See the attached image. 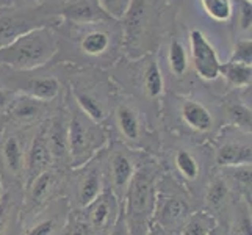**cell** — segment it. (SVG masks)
Instances as JSON below:
<instances>
[{
  "instance_id": "obj_1",
  "label": "cell",
  "mask_w": 252,
  "mask_h": 235,
  "mask_svg": "<svg viewBox=\"0 0 252 235\" xmlns=\"http://www.w3.org/2000/svg\"><path fill=\"white\" fill-rule=\"evenodd\" d=\"M57 29L64 32V36L58 34L60 44H67L74 57L88 66H113L124 50L123 27L119 21L100 19L85 24L62 21Z\"/></svg>"
},
{
  "instance_id": "obj_2",
  "label": "cell",
  "mask_w": 252,
  "mask_h": 235,
  "mask_svg": "<svg viewBox=\"0 0 252 235\" xmlns=\"http://www.w3.org/2000/svg\"><path fill=\"white\" fill-rule=\"evenodd\" d=\"M163 151L164 163L171 171L168 176L184 187L194 201L202 198L208 176L213 171V159L208 157L204 143L177 135Z\"/></svg>"
},
{
  "instance_id": "obj_3",
  "label": "cell",
  "mask_w": 252,
  "mask_h": 235,
  "mask_svg": "<svg viewBox=\"0 0 252 235\" xmlns=\"http://www.w3.org/2000/svg\"><path fill=\"white\" fill-rule=\"evenodd\" d=\"M163 167L152 155H144L123 199V210L132 235H151L157 184Z\"/></svg>"
},
{
  "instance_id": "obj_4",
  "label": "cell",
  "mask_w": 252,
  "mask_h": 235,
  "mask_svg": "<svg viewBox=\"0 0 252 235\" xmlns=\"http://www.w3.org/2000/svg\"><path fill=\"white\" fill-rule=\"evenodd\" d=\"M60 36L55 27H39L0 47V67L38 71L57 58Z\"/></svg>"
},
{
  "instance_id": "obj_5",
  "label": "cell",
  "mask_w": 252,
  "mask_h": 235,
  "mask_svg": "<svg viewBox=\"0 0 252 235\" xmlns=\"http://www.w3.org/2000/svg\"><path fill=\"white\" fill-rule=\"evenodd\" d=\"M172 101V113L169 116L174 118L176 126L172 134L176 132L179 136L205 143L213 140L222 127L220 108L210 107L204 101L191 96H176Z\"/></svg>"
},
{
  "instance_id": "obj_6",
  "label": "cell",
  "mask_w": 252,
  "mask_h": 235,
  "mask_svg": "<svg viewBox=\"0 0 252 235\" xmlns=\"http://www.w3.org/2000/svg\"><path fill=\"white\" fill-rule=\"evenodd\" d=\"M110 116L113 121V132L116 135L115 141L143 152L152 149V141L157 138L152 136L146 111L133 96L115 93Z\"/></svg>"
},
{
  "instance_id": "obj_7",
  "label": "cell",
  "mask_w": 252,
  "mask_h": 235,
  "mask_svg": "<svg viewBox=\"0 0 252 235\" xmlns=\"http://www.w3.org/2000/svg\"><path fill=\"white\" fill-rule=\"evenodd\" d=\"M194 212V199L168 174H161L157 184V196L151 228L164 234H179L188 216Z\"/></svg>"
},
{
  "instance_id": "obj_8",
  "label": "cell",
  "mask_w": 252,
  "mask_h": 235,
  "mask_svg": "<svg viewBox=\"0 0 252 235\" xmlns=\"http://www.w3.org/2000/svg\"><path fill=\"white\" fill-rule=\"evenodd\" d=\"M66 99L64 103L69 113V154H71V168H75L105 149L110 140L102 124L94 123L77 108L69 94Z\"/></svg>"
},
{
  "instance_id": "obj_9",
  "label": "cell",
  "mask_w": 252,
  "mask_h": 235,
  "mask_svg": "<svg viewBox=\"0 0 252 235\" xmlns=\"http://www.w3.org/2000/svg\"><path fill=\"white\" fill-rule=\"evenodd\" d=\"M105 188V149L80 167L66 171L64 198L71 210H83Z\"/></svg>"
},
{
  "instance_id": "obj_10",
  "label": "cell",
  "mask_w": 252,
  "mask_h": 235,
  "mask_svg": "<svg viewBox=\"0 0 252 235\" xmlns=\"http://www.w3.org/2000/svg\"><path fill=\"white\" fill-rule=\"evenodd\" d=\"M62 19L39 2H17L0 6V47L39 27H58Z\"/></svg>"
},
{
  "instance_id": "obj_11",
  "label": "cell",
  "mask_w": 252,
  "mask_h": 235,
  "mask_svg": "<svg viewBox=\"0 0 252 235\" xmlns=\"http://www.w3.org/2000/svg\"><path fill=\"white\" fill-rule=\"evenodd\" d=\"M155 6L157 5L151 0H132L127 14L119 21L128 58H138L152 52L157 25Z\"/></svg>"
},
{
  "instance_id": "obj_12",
  "label": "cell",
  "mask_w": 252,
  "mask_h": 235,
  "mask_svg": "<svg viewBox=\"0 0 252 235\" xmlns=\"http://www.w3.org/2000/svg\"><path fill=\"white\" fill-rule=\"evenodd\" d=\"M39 126H6L3 134L0 135V176L6 187H24L25 154H27L29 144Z\"/></svg>"
},
{
  "instance_id": "obj_13",
  "label": "cell",
  "mask_w": 252,
  "mask_h": 235,
  "mask_svg": "<svg viewBox=\"0 0 252 235\" xmlns=\"http://www.w3.org/2000/svg\"><path fill=\"white\" fill-rule=\"evenodd\" d=\"M69 98L94 123L103 124L110 116L115 91L102 78L82 75L69 83Z\"/></svg>"
},
{
  "instance_id": "obj_14",
  "label": "cell",
  "mask_w": 252,
  "mask_h": 235,
  "mask_svg": "<svg viewBox=\"0 0 252 235\" xmlns=\"http://www.w3.org/2000/svg\"><path fill=\"white\" fill-rule=\"evenodd\" d=\"M144 155L143 151L119 141H111L105 147V184L121 202Z\"/></svg>"
},
{
  "instance_id": "obj_15",
  "label": "cell",
  "mask_w": 252,
  "mask_h": 235,
  "mask_svg": "<svg viewBox=\"0 0 252 235\" xmlns=\"http://www.w3.org/2000/svg\"><path fill=\"white\" fill-rule=\"evenodd\" d=\"M0 86L50 103L62 98L64 90L62 78L55 74L34 75L33 71H13L6 67H0Z\"/></svg>"
},
{
  "instance_id": "obj_16",
  "label": "cell",
  "mask_w": 252,
  "mask_h": 235,
  "mask_svg": "<svg viewBox=\"0 0 252 235\" xmlns=\"http://www.w3.org/2000/svg\"><path fill=\"white\" fill-rule=\"evenodd\" d=\"M126 74H128L132 88H135L144 101L149 102L152 108L155 107L157 111L161 110L164 98V77L157 55L149 52L143 57L132 58L126 69Z\"/></svg>"
},
{
  "instance_id": "obj_17",
  "label": "cell",
  "mask_w": 252,
  "mask_h": 235,
  "mask_svg": "<svg viewBox=\"0 0 252 235\" xmlns=\"http://www.w3.org/2000/svg\"><path fill=\"white\" fill-rule=\"evenodd\" d=\"M64 180L66 171L50 168L34 177L24 188L22 204H21V220L27 221L57 198L64 196Z\"/></svg>"
},
{
  "instance_id": "obj_18",
  "label": "cell",
  "mask_w": 252,
  "mask_h": 235,
  "mask_svg": "<svg viewBox=\"0 0 252 235\" xmlns=\"http://www.w3.org/2000/svg\"><path fill=\"white\" fill-rule=\"evenodd\" d=\"M213 168H232L251 165L252 147L251 134L222 126L213 138Z\"/></svg>"
},
{
  "instance_id": "obj_19",
  "label": "cell",
  "mask_w": 252,
  "mask_h": 235,
  "mask_svg": "<svg viewBox=\"0 0 252 235\" xmlns=\"http://www.w3.org/2000/svg\"><path fill=\"white\" fill-rule=\"evenodd\" d=\"M44 134L52 167L55 169L67 171L71 168V154H69V113L64 102H62V105H58L46 121Z\"/></svg>"
},
{
  "instance_id": "obj_20",
  "label": "cell",
  "mask_w": 252,
  "mask_h": 235,
  "mask_svg": "<svg viewBox=\"0 0 252 235\" xmlns=\"http://www.w3.org/2000/svg\"><path fill=\"white\" fill-rule=\"evenodd\" d=\"M123 210V202L105 188L94 201L80 210L90 235H108Z\"/></svg>"
},
{
  "instance_id": "obj_21",
  "label": "cell",
  "mask_w": 252,
  "mask_h": 235,
  "mask_svg": "<svg viewBox=\"0 0 252 235\" xmlns=\"http://www.w3.org/2000/svg\"><path fill=\"white\" fill-rule=\"evenodd\" d=\"M189 41V65L194 67L197 77L204 82H215L220 78L221 60L218 50L212 44L202 30L191 29Z\"/></svg>"
},
{
  "instance_id": "obj_22",
  "label": "cell",
  "mask_w": 252,
  "mask_h": 235,
  "mask_svg": "<svg viewBox=\"0 0 252 235\" xmlns=\"http://www.w3.org/2000/svg\"><path fill=\"white\" fill-rule=\"evenodd\" d=\"M57 107H52L50 102H44L27 94L16 93L11 105L5 115L6 126H13V127L39 126L49 119V116L54 113Z\"/></svg>"
},
{
  "instance_id": "obj_23",
  "label": "cell",
  "mask_w": 252,
  "mask_h": 235,
  "mask_svg": "<svg viewBox=\"0 0 252 235\" xmlns=\"http://www.w3.org/2000/svg\"><path fill=\"white\" fill-rule=\"evenodd\" d=\"M69 215V204L64 196L52 201L30 220L22 221L21 235H62Z\"/></svg>"
},
{
  "instance_id": "obj_24",
  "label": "cell",
  "mask_w": 252,
  "mask_h": 235,
  "mask_svg": "<svg viewBox=\"0 0 252 235\" xmlns=\"http://www.w3.org/2000/svg\"><path fill=\"white\" fill-rule=\"evenodd\" d=\"M237 198H240L235 190L232 188L230 182L224 174L213 168V171L208 176V180L205 184V188L202 191V201H204V210L212 213L216 220L222 213L229 210V207Z\"/></svg>"
},
{
  "instance_id": "obj_25",
  "label": "cell",
  "mask_w": 252,
  "mask_h": 235,
  "mask_svg": "<svg viewBox=\"0 0 252 235\" xmlns=\"http://www.w3.org/2000/svg\"><path fill=\"white\" fill-rule=\"evenodd\" d=\"M221 121L222 126L238 129L245 134H251V86L225 94L221 99Z\"/></svg>"
},
{
  "instance_id": "obj_26",
  "label": "cell",
  "mask_w": 252,
  "mask_h": 235,
  "mask_svg": "<svg viewBox=\"0 0 252 235\" xmlns=\"http://www.w3.org/2000/svg\"><path fill=\"white\" fill-rule=\"evenodd\" d=\"M44 124H46V121L36 129V132H34L32 141L29 144L27 154H25L24 187H22V190L27 187L34 177H38L41 172L54 168V167H52V159H50L49 147H47V143H46Z\"/></svg>"
},
{
  "instance_id": "obj_27",
  "label": "cell",
  "mask_w": 252,
  "mask_h": 235,
  "mask_svg": "<svg viewBox=\"0 0 252 235\" xmlns=\"http://www.w3.org/2000/svg\"><path fill=\"white\" fill-rule=\"evenodd\" d=\"M22 188L6 187L0 198V235H10L11 228L21 218Z\"/></svg>"
},
{
  "instance_id": "obj_28",
  "label": "cell",
  "mask_w": 252,
  "mask_h": 235,
  "mask_svg": "<svg viewBox=\"0 0 252 235\" xmlns=\"http://www.w3.org/2000/svg\"><path fill=\"white\" fill-rule=\"evenodd\" d=\"M166 63L168 69L174 78L182 80L188 75L189 71V52L187 50L185 42L180 39L179 34L174 32L166 47Z\"/></svg>"
},
{
  "instance_id": "obj_29",
  "label": "cell",
  "mask_w": 252,
  "mask_h": 235,
  "mask_svg": "<svg viewBox=\"0 0 252 235\" xmlns=\"http://www.w3.org/2000/svg\"><path fill=\"white\" fill-rule=\"evenodd\" d=\"M225 215H227L225 231L229 235H252L251 204L243 201L241 198H237Z\"/></svg>"
},
{
  "instance_id": "obj_30",
  "label": "cell",
  "mask_w": 252,
  "mask_h": 235,
  "mask_svg": "<svg viewBox=\"0 0 252 235\" xmlns=\"http://www.w3.org/2000/svg\"><path fill=\"white\" fill-rule=\"evenodd\" d=\"M220 77H222L225 85L233 91L248 88V86H251L252 80V66L235 62H225L220 66Z\"/></svg>"
},
{
  "instance_id": "obj_31",
  "label": "cell",
  "mask_w": 252,
  "mask_h": 235,
  "mask_svg": "<svg viewBox=\"0 0 252 235\" xmlns=\"http://www.w3.org/2000/svg\"><path fill=\"white\" fill-rule=\"evenodd\" d=\"M220 169L227 180L230 182L232 188L235 190V193L251 204V193H252V184H251V165H241V167H232V168H216Z\"/></svg>"
},
{
  "instance_id": "obj_32",
  "label": "cell",
  "mask_w": 252,
  "mask_h": 235,
  "mask_svg": "<svg viewBox=\"0 0 252 235\" xmlns=\"http://www.w3.org/2000/svg\"><path fill=\"white\" fill-rule=\"evenodd\" d=\"M218 220L207 210H194L188 216L179 235H210Z\"/></svg>"
},
{
  "instance_id": "obj_33",
  "label": "cell",
  "mask_w": 252,
  "mask_h": 235,
  "mask_svg": "<svg viewBox=\"0 0 252 235\" xmlns=\"http://www.w3.org/2000/svg\"><path fill=\"white\" fill-rule=\"evenodd\" d=\"M202 11L208 19L218 24H225L232 19L233 0H199Z\"/></svg>"
},
{
  "instance_id": "obj_34",
  "label": "cell",
  "mask_w": 252,
  "mask_h": 235,
  "mask_svg": "<svg viewBox=\"0 0 252 235\" xmlns=\"http://www.w3.org/2000/svg\"><path fill=\"white\" fill-rule=\"evenodd\" d=\"M235 16V29L241 34L240 38H251L252 27V2L251 0H233V13Z\"/></svg>"
},
{
  "instance_id": "obj_35",
  "label": "cell",
  "mask_w": 252,
  "mask_h": 235,
  "mask_svg": "<svg viewBox=\"0 0 252 235\" xmlns=\"http://www.w3.org/2000/svg\"><path fill=\"white\" fill-rule=\"evenodd\" d=\"M100 11L105 14L108 19L113 21H121L127 14L132 0H94Z\"/></svg>"
},
{
  "instance_id": "obj_36",
  "label": "cell",
  "mask_w": 252,
  "mask_h": 235,
  "mask_svg": "<svg viewBox=\"0 0 252 235\" xmlns=\"http://www.w3.org/2000/svg\"><path fill=\"white\" fill-rule=\"evenodd\" d=\"M229 62L243 63L252 66V39L251 38H238L232 47Z\"/></svg>"
},
{
  "instance_id": "obj_37",
  "label": "cell",
  "mask_w": 252,
  "mask_h": 235,
  "mask_svg": "<svg viewBox=\"0 0 252 235\" xmlns=\"http://www.w3.org/2000/svg\"><path fill=\"white\" fill-rule=\"evenodd\" d=\"M62 235H90L80 210H71L67 215Z\"/></svg>"
},
{
  "instance_id": "obj_38",
  "label": "cell",
  "mask_w": 252,
  "mask_h": 235,
  "mask_svg": "<svg viewBox=\"0 0 252 235\" xmlns=\"http://www.w3.org/2000/svg\"><path fill=\"white\" fill-rule=\"evenodd\" d=\"M108 235H132L130 234V228H128V223L126 220V215H124V210H121L118 220L115 223V226L111 228L110 234Z\"/></svg>"
},
{
  "instance_id": "obj_39",
  "label": "cell",
  "mask_w": 252,
  "mask_h": 235,
  "mask_svg": "<svg viewBox=\"0 0 252 235\" xmlns=\"http://www.w3.org/2000/svg\"><path fill=\"white\" fill-rule=\"evenodd\" d=\"M14 96H16L14 91H10V90L3 88V86H0V116L6 115V111L10 108Z\"/></svg>"
},
{
  "instance_id": "obj_40",
  "label": "cell",
  "mask_w": 252,
  "mask_h": 235,
  "mask_svg": "<svg viewBox=\"0 0 252 235\" xmlns=\"http://www.w3.org/2000/svg\"><path fill=\"white\" fill-rule=\"evenodd\" d=\"M210 235H229V234H227V231H225V228L222 229V228H221V226H220V224H216V226H215V228L212 229Z\"/></svg>"
},
{
  "instance_id": "obj_41",
  "label": "cell",
  "mask_w": 252,
  "mask_h": 235,
  "mask_svg": "<svg viewBox=\"0 0 252 235\" xmlns=\"http://www.w3.org/2000/svg\"><path fill=\"white\" fill-rule=\"evenodd\" d=\"M5 127H6V119H5V116H0V135L3 134Z\"/></svg>"
},
{
  "instance_id": "obj_42",
  "label": "cell",
  "mask_w": 252,
  "mask_h": 235,
  "mask_svg": "<svg viewBox=\"0 0 252 235\" xmlns=\"http://www.w3.org/2000/svg\"><path fill=\"white\" fill-rule=\"evenodd\" d=\"M3 191H5V184H3V180H2V176H0V198H2Z\"/></svg>"
},
{
  "instance_id": "obj_43",
  "label": "cell",
  "mask_w": 252,
  "mask_h": 235,
  "mask_svg": "<svg viewBox=\"0 0 252 235\" xmlns=\"http://www.w3.org/2000/svg\"><path fill=\"white\" fill-rule=\"evenodd\" d=\"M13 0H0V6H6V5H11Z\"/></svg>"
},
{
  "instance_id": "obj_44",
  "label": "cell",
  "mask_w": 252,
  "mask_h": 235,
  "mask_svg": "<svg viewBox=\"0 0 252 235\" xmlns=\"http://www.w3.org/2000/svg\"><path fill=\"white\" fill-rule=\"evenodd\" d=\"M152 3H155V5H161V3H166V2H169V0H151Z\"/></svg>"
},
{
  "instance_id": "obj_45",
  "label": "cell",
  "mask_w": 252,
  "mask_h": 235,
  "mask_svg": "<svg viewBox=\"0 0 252 235\" xmlns=\"http://www.w3.org/2000/svg\"><path fill=\"white\" fill-rule=\"evenodd\" d=\"M16 2H21V0H13V3H16Z\"/></svg>"
},
{
  "instance_id": "obj_46",
  "label": "cell",
  "mask_w": 252,
  "mask_h": 235,
  "mask_svg": "<svg viewBox=\"0 0 252 235\" xmlns=\"http://www.w3.org/2000/svg\"><path fill=\"white\" fill-rule=\"evenodd\" d=\"M169 235H179V234H169Z\"/></svg>"
}]
</instances>
